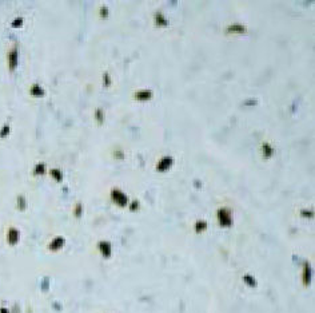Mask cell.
Instances as JSON below:
<instances>
[{
  "instance_id": "1",
  "label": "cell",
  "mask_w": 315,
  "mask_h": 313,
  "mask_svg": "<svg viewBox=\"0 0 315 313\" xmlns=\"http://www.w3.org/2000/svg\"><path fill=\"white\" fill-rule=\"evenodd\" d=\"M172 163V161H171V158H163L162 159V162H160V165L158 166V169L160 170V171H162V169L163 167H164V169H167V167L170 166Z\"/></svg>"
}]
</instances>
